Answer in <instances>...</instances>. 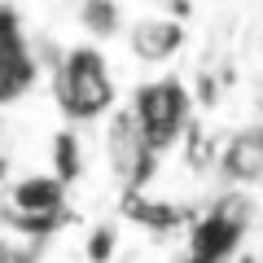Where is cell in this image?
Returning <instances> with one entry per match:
<instances>
[{"mask_svg":"<svg viewBox=\"0 0 263 263\" xmlns=\"http://www.w3.org/2000/svg\"><path fill=\"white\" fill-rule=\"evenodd\" d=\"M237 263H263V250H259V254H241Z\"/></svg>","mask_w":263,"mask_h":263,"instance_id":"cell-13","label":"cell"},{"mask_svg":"<svg viewBox=\"0 0 263 263\" xmlns=\"http://www.w3.org/2000/svg\"><path fill=\"white\" fill-rule=\"evenodd\" d=\"M246 228H250L246 193H224L215 206H206L189 224V241H184L180 263H237Z\"/></svg>","mask_w":263,"mask_h":263,"instance_id":"cell-3","label":"cell"},{"mask_svg":"<svg viewBox=\"0 0 263 263\" xmlns=\"http://www.w3.org/2000/svg\"><path fill=\"white\" fill-rule=\"evenodd\" d=\"M123 110L132 114L136 132L145 136V145H149L158 158L167 149H176L180 136L193 127V92H189L184 79H176V75H158V79L136 84Z\"/></svg>","mask_w":263,"mask_h":263,"instance_id":"cell-2","label":"cell"},{"mask_svg":"<svg viewBox=\"0 0 263 263\" xmlns=\"http://www.w3.org/2000/svg\"><path fill=\"white\" fill-rule=\"evenodd\" d=\"M79 27L92 35V44H101V40H114L123 31V9L119 5H105V0H92V5H79Z\"/></svg>","mask_w":263,"mask_h":263,"instance_id":"cell-9","label":"cell"},{"mask_svg":"<svg viewBox=\"0 0 263 263\" xmlns=\"http://www.w3.org/2000/svg\"><path fill=\"white\" fill-rule=\"evenodd\" d=\"M114 241H119V228H110V224H101L92 233V241H88V254H92V263H105L114 254Z\"/></svg>","mask_w":263,"mask_h":263,"instance_id":"cell-12","label":"cell"},{"mask_svg":"<svg viewBox=\"0 0 263 263\" xmlns=\"http://www.w3.org/2000/svg\"><path fill=\"white\" fill-rule=\"evenodd\" d=\"M48 88H53V105L66 119V127H84L105 114H114L119 88H114V70L101 44H70L53 57L48 70Z\"/></svg>","mask_w":263,"mask_h":263,"instance_id":"cell-1","label":"cell"},{"mask_svg":"<svg viewBox=\"0 0 263 263\" xmlns=\"http://www.w3.org/2000/svg\"><path fill=\"white\" fill-rule=\"evenodd\" d=\"M215 171L233 189H263V123H246L219 145Z\"/></svg>","mask_w":263,"mask_h":263,"instance_id":"cell-7","label":"cell"},{"mask_svg":"<svg viewBox=\"0 0 263 263\" xmlns=\"http://www.w3.org/2000/svg\"><path fill=\"white\" fill-rule=\"evenodd\" d=\"M105 158H110L114 180L123 184V193L136 197L145 184H149L154 167H158V154L145 145V136L136 132L127 110H114L110 123H105Z\"/></svg>","mask_w":263,"mask_h":263,"instance_id":"cell-5","label":"cell"},{"mask_svg":"<svg viewBox=\"0 0 263 263\" xmlns=\"http://www.w3.org/2000/svg\"><path fill=\"white\" fill-rule=\"evenodd\" d=\"M0 263H40V246L31 237L5 233L0 237Z\"/></svg>","mask_w":263,"mask_h":263,"instance_id":"cell-11","label":"cell"},{"mask_svg":"<svg viewBox=\"0 0 263 263\" xmlns=\"http://www.w3.org/2000/svg\"><path fill=\"white\" fill-rule=\"evenodd\" d=\"M40 79V53L22 31L18 9L0 5V105L27 97V88Z\"/></svg>","mask_w":263,"mask_h":263,"instance_id":"cell-6","label":"cell"},{"mask_svg":"<svg viewBox=\"0 0 263 263\" xmlns=\"http://www.w3.org/2000/svg\"><path fill=\"white\" fill-rule=\"evenodd\" d=\"M84 171V149H79V141H75V132L70 127H62L53 136V176L62 180L66 189H70V180Z\"/></svg>","mask_w":263,"mask_h":263,"instance_id":"cell-10","label":"cell"},{"mask_svg":"<svg viewBox=\"0 0 263 263\" xmlns=\"http://www.w3.org/2000/svg\"><path fill=\"white\" fill-rule=\"evenodd\" d=\"M66 184L57 176H22L5 189V228L18 237H48L66 224Z\"/></svg>","mask_w":263,"mask_h":263,"instance_id":"cell-4","label":"cell"},{"mask_svg":"<svg viewBox=\"0 0 263 263\" xmlns=\"http://www.w3.org/2000/svg\"><path fill=\"white\" fill-rule=\"evenodd\" d=\"M127 44L136 62L162 66L184 48V27H180V18H136L127 27Z\"/></svg>","mask_w":263,"mask_h":263,"instance_id":"cell-8","label":"cell"}]
</instances>
